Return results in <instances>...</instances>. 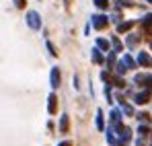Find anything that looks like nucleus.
Returning a JSON list of instances; mask_svg holds the SVG:
<instances>
[{
    "label": "nucleus",
    "mask_w": 152,
    "mask_h": 146,
    "mask_svg": "<svg viewBox=\"0 0 152 146\" xmlns=\"http://www.w3.org/2000/svg\"><path fill=\"white\" fill-rule=\"evenodd\" d=\"M66 130H68V115H64L60 120V132H66Z\"/></svg>",
    "instance_id": "nucleus-17"
},
{
    "label": "nucleus",
    "mask_w": 152,
    "mask_h": 146,
    "mask_svg": "<svg viewBox=\"0 0 152 146\" xmlns=\"http://www.w3.org/2000/svg\"><path fill=\"white\" fill-rule=\"evenodd\" d=\"M111 122L121 123V111H119V109H111Z\"/></svg>",
    "instance_id": "nucleus-11"
},
{
    "label": "nucleus",
    "mask_w": 152,
    "mask_h": 146,
    "mask_svg": "<svg viewBox=\"0 0 152 146\" xmlns=\"http://www.w3.org/2000/svg\"><path fill=\"white\" fill-rule=\"evenodd\" d=\"M95 123H97V128H99V130L105 128V122H103V111H101V109L97 111V120H95Z\"/></svg>",
    "instance_id": "nucleus-14"
},
{
    "label": "nucleus",
    "mask_w": 152,
    "mask_h": 146,
    "mask_svg": "<svg viewBox=\"0 0 152 146\" xmlns=\"http://www.w3.org/2000/svg\"><path fill=\"white\" fill-rule=\"evenodd\" d=\"M27 25H29L33 31L41 29V19H39V12H35V10H29V12H27Z\"/></svg>",
    "instance_id": "nucleus-1"
},
{
    "label": "nucleus",
    "mask_w": 152,
    "mask_h": 146,
    "mask_svg": "<svg viewBox=\"0 0 152 146\" xmlns=\"http://www.w3.org/2000/svg\"><path fill=\"white\" fill-rule=\"evenodd\" d=\"M58 146H70V142H62V144H58Z\"/></svg>",
    "instance_id": "nucleus-24"
},
{
    "label": "nucleus",
    "mask_w": 152,
    "mask_h": 146,
    "mask_svg": "<svg viewBox=\"0 0 152 146\" xmlns=\"http://www.w3.org/2000/svg\"><path fill=\"white\" fill-rule=\"evenodd\" d=\"M127 72V68L124 66V62L119 60V64H117V76H121V74H126Z\"/></svg>",
    "instance_id": "nucleus-18"
},
{
    "label": "nucleus",
    "mask_w": 152,
    "mask_h": 146,
    "mask_svg": "<svg viewBox=\"0 0 152 146\" xmlns=\"http://www.w3.org/2000/svg\"><path fill=\"white\" fill-rule=\"evenodd\" d=\"M138 64H140V66H148V64H150V56H148L146 51H140V56H138Z\"/></svg>",
    "instance_id": "nucleus-8"
},
{
    "label": "nucleus",
    "mask_w": 152,
    "mask_h": 146,
    "mask_svg": "<svg viewBox=\"0 0 152 146\" xmlns=\"http://www.w3.org/2000/svg\"><path fill=\"white\" fill-rule=\"evenodd\" d=\"M126 43H127V48H136V45L140 43V37H138V35H129Z\"/></svg>",
    "instance_id": "nucleus-12"
},
{
    "label": "nucleus",
    "mask_w": 152,
    "mask_h": 146,
    "mask_svg": "<svg viewBox=\"0 0 152 146\" xmlns=\"http://www.w3.org/2000/svg\"><path fill=\"white\" fill-rule=\"evenodd\" d=\"M134 82H136V84H142V87H146V89H150L152 87V76L150 74H136V76H134Z\"/></svg>",
    "instance_id": "nucleus-3"
},
{
    "label": "nucleus",
    "mask_w": 152,
    "mask_h": 146,
    "mask_svg": "<svg viewBox=\"0 0 152 146\" xmlns=\"http://www.w3.org/2000/svg\"><path fill=\"white\" fill-rule=\"evenodd\" d=\"M148 2H150V4H152V0H148Z\"/></svg>",
    "instance_id": "nucleus-26"
},
{
    "label": "nucleus",
    "mask_w": 152,
    "mask_h": 146,
    "mask_svg": "<svg viewBox=\"0 0 152 146\" xmlns=\"http://www.w3.org/2000/svg\"><path fill=\"white\" fill-rule=\"evenodd\" d=\"M48 49H50V54H51V56H58V49H56V45H53L51 41H48Z\"/></svg>",
    "instance_id": "nucleus-21"
},
{
    "label": "nucleus",
    "mask_w": 152,
    "mask_h": 146,
    "mask_svg": "<svg viewBox=\"0 0 152 146\" xmlns=\"http://www.w3.org/2000/svg\"><path fill=\"white\" fill-rule=\"evenodd\" d=\"M95 6L105 10V8H109V0H95Z\"/></svg>",
    "instance_id": "nucleus-16"
},
{
    "label": "nucleus",
    "mask_w": 152,
    "mask_h": 146,
    "mask_svg": "<svg viewBox=\"0 0 152 146\" xmlns=\"http://www.w3.org/2000/svg\"><path fill=\"white\" fill-rule=\"evenodd\" d=\"M48 111L51 115L58 111V99H56V95H50V99H48Z\"/></svg>",
    "instance_id": "nucleus-6"
},
{
    "label": "nucleus",
    "mask_w": 152,
    "mask_h": 146,
    "mask_svg": "<svg viewBox=\"0 0 152 146\" xmlns=\"http://www.w3.org/2000/svg\"><path fill=\"white\" fill-rule=\"evenodd\" d=\"M138 120H140L142 123H146V122L150 123V115H148V113H140V115H138Z\"/></svg>",
    "instance_id": "nucleus-19"
},
{
    "label": "nucleus",
    "mask_w": 152,
    "mask_h": 146,
    "mask_svg": "<svg viewBox=\"0 0 152 146\" xmlns=\"http://www.w3.org/2000/svg\"><path fill=\"white\" fill-rule=\"evenodd\" d=\"M60 80H62L60 68H51V72H50V84H51V89H58V87H60Z\"/></svg>",
    "instance_id": "nucleus-4"
},
{
    "label": "nucleus",
    "mask_w": 152,
    "mask_h": 146,
    "mask_svg": "<svg viewBox=\"0 0 152 146\" xmlns=\"http://www.w3.org/2000/svg\"><path fill=\"white\" fill-rule=\"evenodd\" d=\"M121 62H124V66H126L127 70H132V68H136V60H134L132 56H124V58H121Z\"/></svg>",
    "instance_id": "nucleus-7"
},
{
    "label": "nucleus",
    "mask_w": 152,
    "mask_h": 146,
    "mask_svg": "<svg viewBox=\"0 0 152 146\" xmlns=\"http://www.w3.org/2000/svg\"><path fill=\"white\" fill-rule=\"evenodd\" d=\"M124 111H126L127 115H132V113H134V109H132V107H129V105H124Z\"/></svg>",
    "instance_id": "nucleus-22"
},
{
    "label": "nucleus",
    "mask_w": 152,
    "mask_h": 146,
    "mask_svg": "<svg viewBox=\"0 0 152 146\" xmlns=\"http://www.w3.org/2000/svg\"><path fill=\"white\" fill-rule=\"evenodd\" d=\"M113 49H115V51H121V41H119L117 37H113Z\"/></svg>",
    "instance_id": "nucleus-20"
},
{
    "label": "nucleus",
    "mask_w": 152,
    "mask_h": 146,
    "mask_svg": "<svg viewBox=\"0 0 152 146\" xmlns=\"http://www.w3.org/2000/svg\"><path fill=\"white\" fill-rule=\"evenodd\" d=\"M91 60H93V64H103V54L99 49H93V56H91Z\"/></svg>",
    "instance_id": "nucleus-10"
},
{
    "label": "nucleus",
    "mask_w": 152,
    "mask_h": 146,
    "mask_svg": "<svg viewBox=\"0 0 152 146\" xmlns=\"http://www.w3.org/2000/svg\"><path fill=\"white\" fill-rule=\"evenodd\" d=\"M15 4H17V8H23L25 6V0H15Z\"/></svg>",
    "instance_id": "nucleus-23"
},
{
    "label": "nucleus",
    "mask_w": 152,
    "mask_h": 146,
    "mask_svg": "<svg viewBox=\"0 0 152 146\" xmlns=\"http://www.w3.org/2000/svg\"><path fill=\"white\" fill-rule=\"evenodd\" d=\"M150 49H152V41H150Z\"/></svg>",
    "instance_id": "nucleus-25"
},
{
    "label": "nucleus",
    "mask_w": 152,
    "mask_h": 146,
    "mask_svg": "<svg viewBox=\"0 0 152 146\" xmlns=\"http://www.w3.org/2000/svg\"><path fill=\"white\" fill-rule=\"evenodd\" d=\"M134 27V21H126V23H119L117 25V33H126Z\"/></svg>",
    "instance_id": "nucleus-9"
},
{
    "label": "nucleus",
    "mask_w": 152,
    "mask_h": 146,
    "mask_svg": "<svg viewBox=\"0 0 152 146\" xmlns=\"http://www.w3.org/2000/svg\"><path fill=\"white\" fill-rule=\"evenodd\" d=\"M142 25H144L148 31H152V15H146V17L142 19Z\"/></svg>",
    "instance_id": "nucleus-15"
},
{
    "label": "nucleus",
    "mask_w": 152,
    "mask_h": 146,
    "mask_svg": "<svg viewBox=\"0 0 152 146\" xmlns=\"http://www.w3.org/2000/svg\"><path fill=\"white\" fill-rule=\"evenodd\" d=\"M97 49L109 51V41H107V39H97Z\"/></svg>",
    "instance_id": "nucleus-13"
},
{
    "label": "nucleus",
    "mask_w": 152,
    "mask_h": 146,
    "mask_svg": "<svg viewBox=\"0 0 152 146\" xmlns=\"http://www.w3.org/2000/svg\"><path fill=\"white\" fill-rule=\"evenodd\" d=\"M150 64H152V60H150Z\"/></svg>",
    "instance_id": "nucleus-27"
},
{
    "label": "nucleus",
    "mask_w": 152,
    "mask_h": 146,
    "mask_svg": "<svg viewBox=\"0 0 152 146\" xmlns=\"http://www.w3.org/2000/svg\"><path fill=\"white\" fill-rule=\"evenodd\" d=\"M107 23H109V19H107L105 15H95V17H93V21H91V25H93L97 31L105 29V27H107Z\"/></svg>",
    "instance_id": "nucleus-2"
},
{
    "label": "nucleus",
    "mask_w": 152,
    "mask_h": 146,
    "mask_svg": "<svg viewBox=\"0 0 152 146\" xmlns=\"http://www.w3.org/2000/svg\"><path fill=\"white\" fill-rule=\"evenodd\" d=\"M150 95H152V93H150V89H144L142 93H138V95L134 97V101H136L138 105H146V103L150 101Z\"/></svg>",
    "instance_id": "nucleus-5"
}]
</instances>
